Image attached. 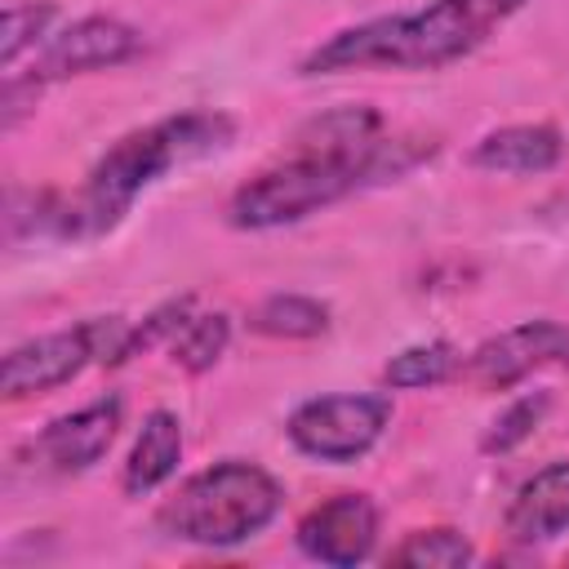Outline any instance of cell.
<instances>
[{
    "label": "cell",
    "instance_id": "9a60e30c",
    "mask_svg": "<svg viewBox=\"0 0 569 569\" xmlns=\"http://www.w3.org/2000/svg\"><path fill=\"white\" fill-rule=\"evenodd\" d=\"M462 356L453 351V342L445 338H427V342H409L400 347L387 365H382V387L391 391H427V387H440L458 373Z\"/></svg>",
    "mask_w": 569,
    "mask_h": 569
},
{
    "label": "cell",
    "instance_id": "ac0fdd59",
    "mask_svg": "<svg viewBox=\"0 0 569 569\" xmlns=\"http://www.w3.org/2000/svg\"><path fill=\"white\" fill-rule=\"evenodd\" d=\"M58 27L53 0H9L4 4V31H0V62L4 71H18L22 58H31Z\"/></svg>",
    "mask_w": 569,
    "mask_h": 569
},
{
    "label": "cell",
    "instance_id": "ffe728a7",
    "mask_svg": "<svg viewBox=\"0 0 569 569\" xmlns=\"http://www.w3.org/2000/svg\"><path fill=\"white\" fill-rule=\"evenodd\" d=\"M196 316V293H178V298H164L160 307H151L142 320H133L129 329V342H124V365L151 347H169L173 333Z\"/></svg>",
    "mask_w": 569,
    "mask_h": 569
},
{
    "label": "cell",
    "instance_id": "5bb4252c",
    "mask_svg": "<svg viewBox=\"0 0 569 569\" xmlns=\"http://www.w3.org/2000/svg\"><path fill=\"white\" fill-rule=\"evenodd\" d=\"M249 329L280 342H311L329 333V302L311 293H267L249 307Z\"/></svg>",
    "mask_w": 569,
    "mask_h": 569
},
{
    "label": "cell",
    "instance_id": "2e32d148",
    "mask_svg": "<svg viewBox=\"0 0 569 569\" xmlns=\"http://www.w3.org/2000/svg\"><path fill=\"white\" fill-rule=\"evenodd\" d=\"M227 347H231V316H227V311H196V316L173 333L169 360H173L182 373L200 378V373H209V369L227 356Z\"/></svg>",
    "mask_w": 569,
    "mask_h": 569
},
{
    "label": "cell",
    "instance_id": "ba28073f",
    "mask_svg": "<svg viewBox=\"0 0 569 569\" xmlns=\"http://www.w3.org/2000/svg\"><path fill=\"white\" fill-rule=\"evenodd\" d=\"M547 365H569V325L538 316V320H520V325L485 338L458 365V373L476 391H511L516 382H525L529 373H538Z\"/></svg>",
    "mask_w": 569,
    "mask_h": 569
},
{
    "label": "cell",
    "instance_id": "52a82bcc",
    "mask_svg": "<svg viewBox=\"0 0 569 569\" xmlns=\"http://www.w3.org/2000/svg\"><path fill=\"white\" fill-rule=\"evenodd\" d=\"M142 49H147L142 31L129 27L124 18L84 13V18H71V22L53 27V36L27 58V71H9V76L44 89V84H58V80H71V76H93V71L124 67Z\"/></svg>",
    "mask_w": 569,
    "mask_h": 569
},
{
    "label": "cell",
    "instance_id": "7a4b0ae2",
    "mask_svg": "<svg viewBox=\"0 0 569 569\" xmlns=\"http://www.w3.org/2000/svg\"><path fill=\"white\" fill-rule=\"evenodd\" d=\"M236 138V120L213 107H191L160 116L151 124H138L120 133L84 173V182L71 196L49 191L40 204V231H53L62 240H98L124 222V213L147 196L164 173L204 160L222 151Z\"/></svg>",
    "mask_w": 569,
    "mask_h": 569
},
{
    "label": "cell",
    "instance_id": "30bf717a",
    "mask_svg": "<svg viewBox=\"0 0 569 569\" xmlns=\"http://www.w3.org/2000/svg\"><path fill=\"white\" fill-rule=\"evenodd\" d=\"M124 427V400L111 391V396H98L71 413H58L53 422L40 427V436L31 440V458L40 471H53V476H80L89 467H98L116 436Z\"/></svg>",
    "mask_w": 569,
    "mask_h": 569
},
{
    "label": "cell",
    "instance_id": "9c48e42d",
    "mask_svg": "<svg viewBox=\"0 0 569 569\" xmlns=\"http://www.w3.org/2000/svg\"><path fill=\"white\" fill-rule=\"evenodd\" d=\"M378 502L369 493H356V489H342L325 502H316L298 529H293V542L307 560H320V565H333V569H351V565H365L378 547Z\"/></svg>",
    "mask_w": 569,
    "mask_h": 569
},
{
    "label": "cell",
    "instance_id": "8992f818",
    "mask_svg": "<svg viewBox=\"0 0 569 569\" xmlns=\"http://www.w3.org/2000/svg\"><path fill=\"white\" fill-rule=\"evenodd\" d=\"M391 396L382 391H338V396H311L302 400L289 422L284 436L289 445L325 467H351L360 462L391 427Z\"/></svg>",
    "mask_w": 569,
    "mask_h": 569
},
{
    "label": "cell",
    "instance_id": "7c38bea8",
    "mask_svg": "<svg viewBox=\"0 0 569 569\" xmlns=\"http://www.w3.org/2000/svg\"><path fill=\"white\" fill-rule=\"evenodd\" d=\"M502 533L520 547H542L569 533V462H547L516 489Z\"/></svg>",
    "mask_w": 569,
    "mask_h": 569
},
{
    "label": "cell",
    "instance_id": "3957f363",
    "mask_svg": "<svg viewBox=\"0 0 569 569\" xmlns=\"http://www.w3.org/2000/svg\"><path fill=\"white\" fill-rule=\"evenodd\" d=\"M529 0H427L418 9L378 13L338 27L298 58V76L347 71H445L498 36Z\"/></svg>",
    "mask_w": 569,
    "mask_h": 569
},
{
    "label": "cell",
    "instance_id": "277c9868",
    "mask_svg": "<svg viewBox=\"0 0 569 569\" xmlns=\"http://www.w3.org/2000/svg\"><path fill=\"white\" fill-rule=\"evenodd\" d=\"M284 507V485L244 458H222L187 476L156 511V529L191 547H240L258 538Z\"/></svg>",
    "mask_w": 569,
    "mask_h": 569
},
{
    "label": "cell",
    "instance_id": "6da1fadb",
    "mask_svg": "<svg viewBox=\"0 0 569 569\" xmlns=\"http://www.w3.org/2000/svg\"><path fill=\"white\" fill-rule=\"evenodd\" d=\"M431 151L436 142L387 133L382 116L365 102L333 107L293 133L289 156L258 169L249 182L231 191L227 227L236 231L293 227L320 209H333L356 191L405 178Z\"/></svg>",
    "mask_w": 569,
    "mask_h": 569
},
{
    "label": "cell",
    "instance_id": "e0dca14e",
    "mask_svg": "<svg viewBox=\"0 0 569 569\" xmlns=\"http://www.w3.org/2000/svg\"><path fill=\"white\" fill-rule=\"evenodd\" d=\"M391 565H413V569H458L476 560V547L462 529L453 525H431V529H409L391 551Z\"/></svg>",
    "mask_w": 569,
    "mask_h": 569
},
{
    "label": "cell",
    "instance_id": "5b68a950",
    "mask_svg": "<svg viewBox=\"0 0 569 569\" xmlns=\"http://www.w3.org/2000/svg\"><path fill=\"white\" fill-rule=\"evenodd\" d=\"M129 329H133L129 316H89L67 329H49V333H36L9 347L4 369H0L4 400L18 405V400L49 396L76 382L89 365H124Z\"/></svg>",
    "mask_w": 569,
    "mask_h": 569
},
{
    "label": "cell",
    "instance_id": "4fadbf2b",
    "mask_svg": "<svg viewBox=\"0 0 569 569\" xmlns=\"http://www.w3.org/2000/svg\"><path fill=\"white\" fill-rule=\"evenodd\" d=\"M178 467H182V418L173 409H151L120 467V489L129 498H147L164 489L178 476Z\"/></svg>",
    "mask_w": 569,
    "mask_h": 569
},
{
    "label": "cell",
    "instance_id": "8fae6325",
    "mask_svg": "<svg viewBox=\"0 0 569 569\" xmlns=\"http://www.w3.org/2000/svg\"><path fill=\"white\" fill-rule=\"evenodd\" d=\"M565 156V138L556 124L547 120H525V124H502L489 129L471 142L467 160L485 173H502V178H533V173H551Z\"/></svg>",
    "mask_w": 569,
    "mask_h": 569
},
{
    "label": "cell",
    "instance_id": "d6986e66",
    "mask_svg": "<svg viewBox=\"0 0 569 569\" xmlns=\"http://www.w3.org/2000/svg\"><path fill=\"white\" fill-rule=\"evenodd\" d=\"M547 413H551V391H525V396H516V400L489 422V431L480 436V449H485V453H511V449H520V445L542 427Z\"/></svg>",
    "mask_w": 569,
    "mask_h": 569
}]
</instances>
